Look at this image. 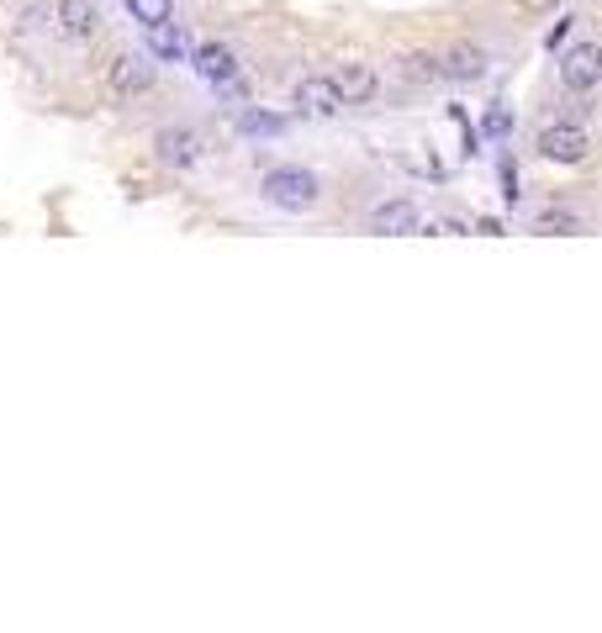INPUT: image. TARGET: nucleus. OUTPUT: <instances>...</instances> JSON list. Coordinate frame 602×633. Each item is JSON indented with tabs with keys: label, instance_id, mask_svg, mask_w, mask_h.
Listing matches in <instances>:
<instances>
[{
	"label": "nucleus",
	"instance_id": "nucleus-1",
	"mask_svg": "<svg viewBox=\"0 0 602 633\" xmlns=\"http://www.w3.org/2000/svg\"><path fill=\"white\" fill-rule=\"evenodd\" d=\"M259 196H265V207L286 211V216H301V211H312L323 201V180L306 164H275L259 180Z\"/></svg>",
	"mask_w": 602,
	"mask_h": 633
},
{
	"label": "nucleus",
	"instance_id": "nucleus-2",
	"mask_svg": "<svg viewBox=\"0 0 602 633\" xmlns=\"http://www.w3.org/2000/svg\"><path fill=\"white\" fill-rule=\"evenodd\" d=\"M534 153H540L544 164L576 169V164L592 159V132H587L581 121H549V127H540V138H534Z\"/></svg>",
	"mask_w": 602,
	"mask_h": 633
},
{
	"label": "nucleus",
	"instance_id": "nucleus-3",
	"mask_svg": "<svg viewBox=\"0 0 602 633\" xmlns=\"http://www.w3.org/2000/svg\"><path fill=\"white\" fill-rule=\"evenodd\" d=\"M153 159H159L164 169H175V175H190V169L207 159V138H201V127H185V121L159 127V132H153Z\"/></svg>",
	"mask_w": 602,
	"mask_h": 633
},
{
	"label": "nucleus",
	"instance_id": "nucleus-4",
	"mask_svg": "<svg viewBox=\"0 0 602 633\" xmlns=\"http://www.w3.org/2000/svg\"><path fill=\"white\" fill-rule=\"evenodd\" d=\"M159 85V59L153 54H117L106 69V95L112 101H143Z\"/></svg>",
	"mask_w": 602,
	"mask_h": 633
},
{
	"label": "nucleus",
	"instance_id": "nucleus-5",
	"mask_svg": "<svg viewBox=\"0 0 602 633\" xmlns=\"http://www.w3.org/2000/svg\"><path fill=\"white\" fill-rule=\"evenodd\" d=\"M291 106L312 121H338L349 112V101H344V91L333 85V74H301L297 91H291Z\"/></svg>",
	"mask_w": 602,
	"mask_h": 633
},
{
	"label": "nucleus",
	"instance_id": "nucleus-6",
	"mask_svg": "<svg viewBox=\"0 0 602 633\" xmlns=\"http://www.w3.org/2000/svg\"><path fill=\"white\" fill-rule=\"evenodd\" d=\"M602 85V43H576L560 54V91L566 95H592Z\"/></svg>",
	"mask_w": 602,
	"mask_h": 633
},
{
	"label": "nucleus",
	"instance_id": "nucleus-7",
	"mask_svg": "<svg viewBox=\"0 0 602 633\" xmlns=\"http://www.w3.org/2000/svg\"><path fill=\"white\" fill-rule=\"evenodd\" d=\"M106 32V11L95 0H54V37L63 43H95Z\"/></svg>",
	"mask_w": 602,
	"mask_h": 633
},
{
	"label": "nucleus",
	"instance_id": "nucleus-8",
	"mask_svg": "<svg viewBox=\"0 0 602 633\" xmlns=\"http://www.w3.org/2000/svg\"><path fill=\"white\" fill-rule=\"evenodd\" d=\"M190 69H196L207 85L222 91V85H233V80H239L243 63H239V54H233L222 37H207V43H196V48H190Z\"/></svg>",
	"mask_w": 602,
	"mask_h": 633
},
{
	"label": "nucleus",
	"instance_id": "nucleus-9",
	"mask_svg": "<svg viewBox=\"0 0 602 633\" xmlns=\"http://www.w3.org/2000/svg\"><path fill=\"white\" fill-rule=\"evenodd\" d=\"M364 227L381 233V238H407V233H418L422 227V207L413 201V196H392V201H381V207L364 216Z\"/></svg>",
	"mask_w": 602,
	"mask_h": 633
},
{
	"label": "nucleus",
	"instance_id": "nucleus-10",
	"mask_svg": "<svg viewBox=\"0 0 602 633\" xmlns=\"http://www.w3.org/2000/svg\"><path fill=\"white\" fill-rule=\"evenodd\" d=\"M439 63H444V80H454V85H476V80H486V69H491V54H486L482 43L460 37V43H450V48L439 54Z\"/></svg>",
	"mask_w": 602,
	"mask_h": 633
},
{
	"label": "nucleus",
	"instance_id": "nucleus-11",
	"mask_svg": "<svg viewBox=\"0 0 602 633\" xmlns=\"http://www.w3.org/2000/svg\"><path fill=\"white\" fill-rule=\"evenodd\" d=\"M529 227L544 233V238H581V233H592V222H587L576 207H560V201H549V207L534 211V216H529Z\"/></svg>",
	"mask_w": 602,
	"mask_h": 633
},
{
	"label": "nucleus",
	"instance_id": "nucleus-12",
	"mask_svg": "<svg viewBox=\"0 0 602 633\" xmlns=\"http://www.w3.org/2000/svg\"><path fill=\"white\" fill-rule=\"evenodd\" d=\"M143 48H149L159 63H185L196 43L185 37L181 22H153V27H143Z\"/></svg>",
	"mask_w": 602,
	"mask_h": 633
},
{
	"label": "nucleus",
	"instance_id": "nucleus-13",
	"mask_svg": "<svg viewBox=\"0 0 602 633\" xmlns=\"http://www.w3.org/2000/svg\"><path fill=\"white\" fill-rule=\"evenodd\" d=\"M333 85L344 91V101H349V106H370V101H375V91H381V74H375L370 63L349 59V63H338V69H333Z\"/></svg>",
	"mask_w": 602,
	"mask_h": 633
},
{
	"label": "nucleus",
	"instance_id": "nucleus-14",
	"mask_svg": "<svg viewBox=\"0 0 602 633\" xmlns=\"http://www.w3.org/2000/svg\"><path fill=\"white\" fill-rule=\"evenodd\" d=\"M396 74H402L407 85H439V80H444V63H439V54L413 48V54H402V59H396Z\"/></svg>",
	"mask_w": 602,
	"mask_h": 633
},
{
	"label": "nucleus",
	"instance_id": "nucleus-15",
	"mask_svg": "<svg viewBox=\"0 0 602 633\" xmlns=\"http://www.w3.org/2000/svg\"><path fill=\"white\" fill-rule=\"evenodd\" d=\"M127 16L138 27H153V22H175V0H127Z\"/></svg>",
	"mask_w": 602,
	"mask_h": 633
},
{
	"label": "nucleus",
	"instance_id": "nucleus-16",
	"mask_svg": "<svg viewBox=\"0 0 602 633\" xmlns=\"http://www.w3.org/2000/svg\"><path fill=\"white\" fill-rule=\"evenodd\" d=\"M239 132H254V138H280V132H286V117H270V112H259V106H243Z\"/></svg>",
	"mask_w": 602,
	"mask_h": 633
},
{
	"label": "nucleus",
	"instance_id": "nucleus-17",
	"mask_svg": "<svg viewBox=\"0 0 602 633\" xmlns=\"http://www.w3.org/2000/svg\"><path fill=\"white\" fill-rule=\"evenodd\" d=\"M508 127H512V117L502 112V106H491V112L482 117V132H486V138H508Z\"/></svg>",
	"mask_w": 602,
	"mask_h": 633
},
{
	"label": "nucleus",
	"instance_id": "nucleus-18",
	"mask_svg": "<svg viewBox=\"0 0 602 633\" xmlns=\"http://www.w3.org/2000/svg\"><path fill=\"white\" fill-rule=\"evenodd\" d=\"M571 27H576V16H560V22L549 27V37H544V43H549V48H560V43L571 37Z\"/></svg>",
	"mask_w": 602,
	"mask_h": 633
},
{
	"label": "nucleus",
	"instance_id": "nucleus-19",
	"mask_svg": "<svg viewBox=\"0 0 602 633\" xmlns=\"http://www.w3.org/2000/svg\"><path fill=\"white\" fill-rule=\"evenodd\" d=\"M555 5H560V0H518L523 16H544V11H555Z\"/></svg>",
	"mask_w": 602,
	"mask_h": 633
},
{
	"label": "nucleus",
	"instance_id": "nucleus-20",
	"mask_svg": "<svg viewBox=\"0 0 602 633\" xmlns=\"http://www.w3.org/2000/svg\"><path fill=\"white\" fill-rule=\"evenodd\" d=\"M502 185H508V201L523 196V190H518V169H512V159H502Z\"/></svg>",
	"mask_w": 602,
	"mask_h": 633
}]
</instances>
